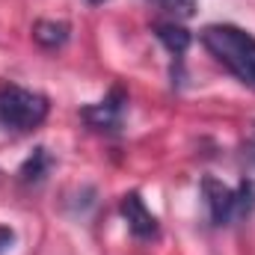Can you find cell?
Returning a JSON list of instances; mask_svg holds the SVG:
<instances>
[{
  "mask_svg": "<svg viewBox=\"0 0 255 255\" xmlns=\"http://www.w3.org/2000/svg\"><path fill=\"white\" fill-rule=\"evenodd\" d=\"M148 3L160 6L163 12H169V15H175V18H190L193 12H196V3H199V0H148Z\"/></svg>",
  "mask_w": 255,
  "mask_h": 255,
  "instance_id": "9c48e42d",
  "label": "cell"
},
{
  "mask_svg": "<svg viewBox=\"0 0 255 255\" xmlns=\"http://www.w3.org/2000/svg\"><path fill=\"white\" fill-rule=\"evenodd\" d=\"M12 244H15V232L9 229V226H0V255H6L12 250Z\"/></svg>",
  "mask_w": 255,
  "mask_h": 255,
  "instance_id": "30bf717a",
  "label": "cell"
},
{
  "mask_svg": "<svg viewBox=\"0 0 255 255\" xmlns=\"http://www.w3.org/2000/svg\"><path fill=\"white\" fill-rule=\"evenodd\" d=\"M125 107H128V95L122 86H113L110 95L92 107H83V119L86 125L95 130H119L122 119H125Z\"/></svg>",
  "mask_w": 255,
  "mask_h": 255,
  "instance_id": "277c9868",
  "label": "cell"
},
{
  "mask_svg": "<svg viewBox=\"0 0 255 255\" xmlns=\"http://www.w3.org/2000/svg\"><path fill=\"white\" fill-rule=\"evenodd\" d=\"M154 33H157V39L163 42V48H166L172 57H181V54L190 48V33H187L181 24H175V21L157 24V27H154Z\"/></svg>",
  "mask_w": 255,
  "mask_h": 255,
  "instance_id": "8992f818",
  "label": "cell"
},
{
  "mask_svg": "<svg viewBox=\"0 0 255 255\" xmlns=\"http://www.w3.org/2000/svg\"><path fill=\"white\" fill-rule=\"evenodd\" d=\"M119 211H122V217H125V223H128V229H130L133 238L151 241L157 235V217L145 208V202L139 199V193H125Z\"/></svg>",
  "mask_w": 255,
  "mask_h": 255,
  "instance_id": "5b68a950",
  "label": "cell"
},
{
  "mask_svg": "<svg viewBox=\"0 0 255 255\" xmlns=\"http://www.w3.org/2000/svg\"><path fill=\"white\" fill-rule=\"evenodd\" d=\"M202 45L244 86L255 89V36L235 24H208L202 30Z\"/></svg>",
  "mask_w": 255,
  "mask_h": 255,
  "instance_id": "6da1fadb",
  "label": "cell"
},
{
  "mask_svg": "<svg viewBox=\"0 0 255 255\" xmlns=\"http://www.w3.org/2000/svg\"><path fill=\"white\" fill-rule=\"evenodd\" d=\"M51 154H48V148H36L24 163H21V169H18V175H21V181H27V184H39L45 175H48V169H51Z\"/></svg>",
  "mask_w": 255,
  "mask_h": 255,
  "instance_id": "ba28073f",
  "label": "cell"
},
{
  "mask_svg": "<svg viewBox=\"0 0 255 255\" xmlns=\"http://www.w3.org/2000/svg\"><path fill=\"white\" fill-rule=\"evenodd\" d=\"M250 154H253V160H255V145H253V148H250Z\"/></svg>",
  "mask_w": 255,
  "mask_h": 255,
  "instance_id": "7c38bea8",
  "label": "cell"
},
{
  "mask_svg": "<svg viewBox=\"0 0 255 255\" xmlns=\"http://www.w3.org/2000/svg\"><path fill=\"white\" fill-rule=\"evenodd\" d=\"M51 104L42 92L21 86H0V125L9 130H33L45 122Z\"/></svg>",
  "mask_w": 255,
  "mask_h": 255,
  "instance_id": "3957f363",
  "label": "cell"
},
{
  "mask_svg": "<svg viewBox=\"0 0 255 255\" xmlns=\"http://www.w3.org/2000/svg\"><path fill=\"white\" fill-rule=\"evenodd\" d=\"M68 33H71V27L65 21H36V27H33V39L42 48H60V45H65Z\"/></svg>",
  "mask_w": 255,
  "mask_h": 255,
  "instance_id": "52a82bcc",
  "label": "cell"
},
{
  "mask_svg": "<svg viewBox=\"0 0 255 255\" xmlns=\"http://www.w3.org/2000/svg\"><path fill=\"white\" fill-rule=\"evenodd\" d=\"M202 193L214 226H232L238 220H247L255 208V184L250 178H244L238 187H226L217 178H205Z\"/></svg>",
  "mask_w": 255,
  "mask_h": 255,
  "instance_id": "7a4b0ae2",
  "label": "cell"
},
{
  "mask_svg": "<svg viewBox=\"0 0 255 255\" xmlns=\"http://www.w3.org/2000/svg\"><path fill=\"white\" fill-rule=\"evenodd\" d=\"M86 3H92V6H101V3H107V0H86Z\"/></svg>",
  "mask_w": 255,
  "mask_h": 255,
  "instance_id": "8fae6325",
  "label": "cell"
}]
</instances>
